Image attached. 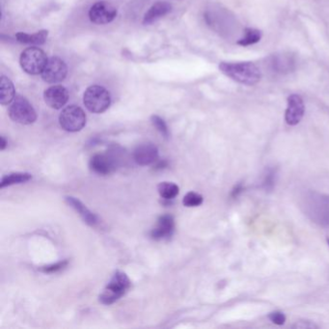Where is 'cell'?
I'll list each match as a JSON object with an SVG mask.
<instances>
[{
	"instance_id": "obj_1",
	"label": "cell",
	"mask_w": 329,
	"mask_h": 329,
	"mask_svg": "<svg viewBox=\"0 0 329 329\" xmlns=\"http://www.w3.org/2000/svg\"><path fill=\"white\" fill-rule=\"evenodd\" d=\"M219 70L234 81L247 86L257 84L262 78L260 69L252 62H221Z\"/></svg>"
},
{
	"instance_id": "obj_2",
	"label": "cell",
	"mask_w": 329,
	"mask_h": 329,
	"mask_svg": "<svg viewBox=\"0 0 329 329\" xmlns=\"http://www.w3.org/2000/svg\"><path fill=\"white\" fill-rule=\"evenodd\" d=\"M132 282L126 273L117 271L100 296V301L104 305H110L121 299L130 290Z\"/></svg>"
},
{
	"instance_id": "obj_3",
	"label": "cell",
	"mask_w": 329,
	"mask_h": 329,
	"mask_svg": "<svg viewBox=\"0 0 329 329\" xmlns=\"http://www.w3.org/2000/svg\"><path fill=\"white\" fill-rule=\"evenodd\" d=\"M83 103L90 112L103 113L110 106L111 97L103 86L92 85L84 93Z\"/></svg>"
},
{
	"instance_id": "obj_4",
	"label": "cell",
	"mask_w": 329,
	"mask_h": 329,
	"mask_svg": "<svg viewBox=\"0 0 329 329\" xmlns=\"http://www.w3.org/2000/svg\"><path fill=\"white\" fill-rule=\"evenodd\" d=\"M48 60L47 54L43 50L31 47L21 52L20 63L24 72L36 75L42 73Z\"/></svg>"
},
{
	"instance_id": "obj_5",
	"label": "cell",
	"mask_w": 329,
	"mask_h": 329,
	"mask_svg": "<svg viewBox=\"0 0 329 329\" xmlns=\"http://www.w3.org/2000/svg\"><path fill=\"white\" fill-rule=\"evenodd\" d=\"M9 116L14 122L21 125H31L37 120V114L34 107L29 101L22 96H17L12 102Z\"/></svg>"
},
{
	"instance_id": "obj_6",
	"label": "cell",
	"mask_w": 329,
	"mask_h": 329,
	"mask_svg": "<svg viewBox=\"0 0 329 329\" xmlns=\"http://www.w3.org/2000/svg\"><path fill=\"white\" fill-rule=\"evenodd\" d=\"M62 129L69 133L81 131L86 125V114L77 105H70L62 110L59 116Z\"/></svg>"
},
{
	"instance_id": "obj_7",
	"label": "cell",
	"mask_w": 329,
	"mask_h": 329,
	"mask_svg": "<svg viewBox=\"0 0 329 329\" xmlns=\"http://www.w3.org/2000/svg\"><path fill=\"white\" fill-rule=\"evenodd\" d=\"M68 73V68L66 63L59 57H52L50 58L43 72H42V78L46 83L55 84L61 83Z\"/></svg>"
},
{
	"instance_id": "obj_8",
	"label": "cell",
	"mask_w": 329,
	"mask_h": 329,
	"mask_svg": "<svg viewBox=\"0 0 329 329\" xmlns=\"http://www.w3.org/2000/svg\"><path fill=\"white\" fill-rule=\"evenodd\" d=\"M117 16V10L112 4L106 1L95 3L89 11L90 21L95 24H106L113 21Z\"/></svg>"
},
{
	"instance_id": "obj_9",
	"label": "cell",
	"mask_w": 329,
	"mask_h": 329,
	"mask_svg": "<svg viewBox=\"0 0 329 329\" xmlns=\"http://www.w3.org/2000/svg\"><path fill=\"white\" fill-rule=\"evenodd\" d=\"M305 113V105L302 98L298 94H293L288 98V105L285 120L289 126H297L300 123Z\"/></svg>"
},
{
	"instance_id": "obj_10",
	"label": "cell",
	"mask_w": 329,
	"mask_h": 329,
	"mask_svg": "<svg viewBox=\"0 0 329 329\" xmlns=\"http://www.w3.org/2000/svg\"><path fill=\"white\" fill-rule=\"evenodd\" d=\"M269 64L274 72L281 74L293 72L297 68V61L295 56L288 52L273 54L269 58Z\"/></svg>"
},
{
	"instance_id": "obj_11",
	"label": "cell",
	"mask_w": 329,
	"mask_h": 329,
	"mask_svg": "<svg viewBox=\"0 0 329 329\" xmlns=\"http://www.w3.org/2000/svg\"><path fill=\"white\" fill-rule=\"evenodd\" d=\"M46 103L53 109H60L69 100V92L62 85H54L44 93Z\"/></svg>"
},
{
	"instance_id": "obj_12",
	"label": "cell",
	"mask_w": 329,
	"mask_h": 329,
	"mask_svg": "<svg viewBox=\"0 0 329 329\" xmlns=\"http://www.w3.org/2000/svg\"><path fill=\"white\" fill-rule=\"evenodd\" d=\"M134 158L141 166L153 164L158 158V150L152 143L140 145L134 150Z\"/></svg>"
},
{
	"instance_id": "obj_13",
	"label": "cell",
	"mask_w": 329,
	"mask_h": 329,
	"mask_svg": "<svg viewBox=\"0 0 329 329\" xmlns=\"http://www.w3.org/2000/svg\"><path fill=\"white\" fill-rule=\"evenodd\" d=\"M175 222L173 216L169 215L160 216L157 220V223L151 232V237L155 240L166 239L171 237L174 233Z\"/></svg>"
},
{
	"instance_id": "obj_14",
	"label": "cell",
	"mask_w": 329,
	"mask_h": 329,
	"mask_svg": "<svg viewBox=\"0 0 329 329\" xmlns=\"http://www.w3.org/2000/svg\"><path fill=\"white\" fill-rule=\"evenodd\" d=\"M67 204L69 206L72 207V209L81 216L83 220L90 226H96L99 222V219L95 214H93L92 212L83 204L81 201H79L78 199L72 197V196H68L65 198Z\"/></svg>"
},
{
	"instance_id": "obj_15",
	"label": "cell",
	"mask_w": 329,
	"mask_h": 329,
	"mask_svg": "<svg viewBox=\"0 0 329 329\" xmlns=\"http://www.w3.org/2000/svg\"><path fill=\"white\" fill-rule=\"evenodd\" d=\"M113 159L106 154H95L90 160V168L99 175H108L114 169Z\"/></svg>"
},
{
	"instance_id": "obj_16",
	"label": "cell",
	"mask_w": 329,
	"mask_h": 329,
	"mask_svg": "<svg viewBox=\"0 0 329 329\" xmlns=\"http://www.w3.org/2000/svg\"><path fill=\"white\" fill-rule=\"evenodd\" d=\"M172 6L168 2L159 1L154 4L148 12L145 14L143 23L144 24H152L159 19L163 18L168 13L171 12Z\"/></svg>"
},
{
	"instance_id": "obj_17",
	"label": "cell",
	"mask_w": 329,
	"mask_h": 329,
	"mask_svg": "<svg viewBox=\"0 0 329 329\" xmlns=\"http://www.w3.org/2000/svg\"><path fill=\"white\" fill-rule=\"evenodd\" d=\"M16 91L14 84L10 79L4 75L0 79V103L2 105H7L15 100Z\"/></svg>"
},
{
	"instance_id": "obj_18",
	"label": "cell",
	"mask_w": 329,
	"mask_h": 329,
	"mask_svg": "<svg viewBox=\"0 0 329 329\" xmlns=\"http://www.w3.org/2000/svg\"><path fill=\"white\" fill-rule=\"evenodd\" d=\"M49 35V31L41 30L35 34H26L23 32H19L16 35V39L19 43L25 44V45H36V46H41L44 45Z\"/></svg>"
},
{
	"instance_id": "obj_19",
	"label": "cell",
	"mask_w": 329,
	"mask_h": 329,
	"mask_svg": "<svg viewBox=\"0 0 329 329\" xmlns=\"http://www.w3.org/2000/svg\"><path fill=\"white\" fill-rule=\"evenodd\" d=\"M32 179V175L29 173H22V172H17V173H11L8 175L4 176L1 180L0 187L4 188L6 186H10L13 185H19L23 184Z\"/></svg>"
},
{
	"instance_id": "obj_20",
	"label": "cell",
	"mask_w": 329,
	"mask_h": 329,
	"mask_svg": "<svg viewBox=\"0 0 329 329\" xmlns=\"http://www.w3.org/2000/svg\"><path fill=\"white\" fill-rule=\"evenodd\" d=\"M157 191L161 198H163L165 200H172L179 194L180 188L174 183L163 182L160 183L157 186Z\"/></svg>"
},
{
	"instance_id": "obj_21",
	"label": "cell",
	"mask_w": 329,
	"mask_h": 329,
	"mask_svg": "<svg viewBox=\"0 0 329 329\" xmlns=\"http://www.w3.org/2000/svg\"><path fill=\"white\" fill-rule=\"evenodd\" d=\"M262 39V32L255 28H246L244 35L237 41V45L241 47H248L255 45Z\"/></svg>"
},
{
	"instance_id": "obj_22",
	"label": "cell",
	"mask_w": 329,
	"mask_h": 329,
	"mask_svg": "<svg viewBox=\"0 0 329 329\" xmlns=\"http://www.w3.org/2000/svg\"><path fill=\"white\" fill-rule=\"evenodd\" d=\"M204 201L203 196L196 193V192H188L186 195L184 197L183 204L184 206L192 208V207H198L202 205Z\"/></svg>"
},
{
	"instance_id": "obj_23",
	"label": "cell",
	"mask_w": 329,
	"mask_h": 329,
	"mask_svg": "<svg viewBox=\"0 0 329 329\" xmlns=\"http://www.w3.org/2000/svg\"><path fill=\"white\" fill-rule=\"evenodd\" d=\"M151 121H152V123L154 125V128L160 133V134L163 137H165V138H168L169 137L168 127H167V125H166L164 120L162 118H160L157 115H154V116H152Z\"/></svg>"
},
{
	"instance_id": "obj_24",
	"label": "cell",
	"mask_w": 329,
	"mask_h": 329,
	"mask_svg": "<svg viewBox=\"0 0 329 329\" xmlns=\"http://www.w3.org/2000/svg\"><path fill=\"white\" fill-rule=\"evenodd\" d=\"M67 265H68V261H62V262H58L56 264L42 267L40 270L44 273H55L57 271H60L63 268H66Z\"/></svg>"
},
{
	"instance_id": "obj_25",
	"label": "cell",
	"mask_w": 329,
	"mask_h": 329,
	"mask_svg": "<svg viewBox=\"0 0 329 329\" xmlns=\"http://www.w3.org/2000/svg\"><path fill=\"white\" fill-rule=\"evenodd\" d=\"M268 319L276 325H283L286 321V316L280 311H275L268 315Z\"/></svg>"
},
{
	"instance_id": "obj_26",
	"label": "cell",
	"mask_w": 329,
	"mask_h": 329,
	"mask_svg": "<svg viewBox=\"0 0 329 329\" xmlns=\"http://www.w3.org/2000/svg\"><path fill=\"white\" fill-rule=\"evenodd\" d=\"M274 172L271 170L269 171L267 175L265 176V179H264V183H263V185L266 189H272L273 186H274Z\"/></svg>"
},
{
	"instance_id": "obj_27",
	"label": "cell",
	"mask_w": 329,
	"mask_h": 329,
	"mask_svg": "<svg viewBox=\"0 0 329 329\" xmlns=\"http://www.w3.org/2000/svg\"><path fill=\"white\" fill-rule=\"evenodd\" d=\"M296 328H302V329H307V328H318V325H316L315 323L309 321V320H300L299 322H297L295 324Z\"/></svg>"
},
{
	"instance_id": "obj_28",
	"label": "cell",
	"mask_w": 329,
	"mask_h": 329,
	"mask_svg": "<svg viewBox=\"0 0 329 329\" xmlns=\"http://www.w3.org/2000/svg\"><path fill=\"white\" fill-rule=\"evenodd\" d=\"M243 189H244L243 185H241V184H238V185H236V186L233 188L232 193H231V196H232L233 198H237V196L239 195V194L243 191Z\"/></svg>"
},
{
	"instance_id": "obj_29",
	"label": "cell",
	"mask_w": 329,
	"mask_h": 329,
	"mask_svg": "<svg viewBox=\"0 0 329 329\" xmlns=\"http://www.w3.org/2000/svg\"><path fill=\"white\" fill-rule=\"evenodd\" d=\"M6 146H7V141H6L5 138L2 136V137H1V147H0L1 150L3 151V150L6 148Z\"/></svg>"
},
{
	"instance_id": "obj_30",
	"label": "cell",
	"mask_w": 329,
	"mask_h": 329,
	"mask_svg": "<svg viewBox=\"0 0 329 329\" xmlns=\"http://www.w3.org/2000/svg\"><path fill=\"white\" fill-rule=\"evenodd\" d=\"M326 241H327V243H328L329 245V237H327V238H326Z\"/></svg>"
}]
</instances>
